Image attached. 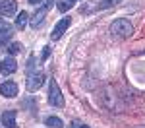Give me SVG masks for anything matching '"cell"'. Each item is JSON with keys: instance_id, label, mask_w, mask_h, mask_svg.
Masks as SVG:
<instances>
[{"instance_id": "obj_14", "label": "cell", "mask_w": 145, "mask_h": 128, "mask_svg": "<svg viewBox=\"0 0 145 128\" xmlns=\"http://www.w3.org/2000/svg\"><path fill=\"white\" fill-rule=\"evenodd\" d=\"M22 49H23V47H22V43H12V45L8 47V53H10L12 56H14V54H18V53H20Z\"/></svg>"}, {"instance_id": "obj_2", "label": "cell", "mask_w": 145, "mask_h": 128, "mask_svg": "<svg viewBox=\"0 0 145 128\" xmlns=\"http://www.w3.org/2000/svg\"><path fill=\"white\" fill-rule=\"evenodd\" d=\"M48 103L52 107H64V95L54 80H50V85H48Z\"/></svg>"}, {"instance_id": "obj_11", "label": "cell", "mask_w": 145, "mask_h": 128, "mask_svg": "<svg viewBox=\"0 0 145 128\" xmlns=\"http://www.w3.org/2000/svg\"><path fill=\"white\" fill-rule=\"evenodd\" d=\"M27 12H22V14H18V18H16V27L18 29H23L25 25H27Z\"/></svg>"}, {"instance_id": "obj_18", "label": "cell", "mask_w": 145, "mask_h": 128, "mask_svg": "<svg viewBox=\"0 0 145 128\" xmlns=\"http://www.w3.org/2000/svg\"><path fill=\"white\" fill-rule=\"evenodd\" d=\"M41 2H43V0H29V4H35V6H37V4H41Z\"/></svg>"}, {"instance_id": "obj_8", "label": "cell", "mask_w": 145, "mask_h": 128, "mask_svg": "<svg viewBox=\"0 0 145 128\" xmlns=\"http://www.w3.org/2000/svg\"><path fill=\"white\" fill-rule=\"evenodd\" d=\"M0 95H4V97H8V99L16 97V95H18V85H16L14 81H4V83L0 85Z\"/></svg>"}, {"instance_id": "obj_13", "label": "cell", "mask_w": 145, "mask_h": 128, "mask_svg": "<svg viewBox=\"0 0 145 128\" xmlns=\"http://www.w3.org/2000/svg\"><path fill=\"white\" fill-rule=\"evenodd\" d=\"M72 6H74V4H72V2H68V0H60V2L56 4V8H58L60 12H66V10H70Z\"/></svg>"}, {"instance_id": "obj_12", "label": "cell", "mask_w": 145, "mask_h": 128, "mask_svg": "<svg viewBox=\"0 0 145 128\" xmlns=\"http://www.w3.org/2000/svg\"><path fill=\"white\" fill-rule=\"evenodd\" d=\"M46 126L48 128H62L64 122H62L58 116H48V118H46Z\"/></svg>"}, {"instance_id": "obj_5", "label": "cell", "mask_w": 145, "mask_h": 128, "mask_svg": "<svg viewBox=\"0 0 145 128\" xmlns=\"http://www.w3.org/2000/svg\"><path fill=\"white\" fill-rule=\"evenodd\" d=\"M70 23H72V20L70 18H62L60 22L54 25V29H52V33H50V37H52V41H58L62 35L66 33V29L70 27Z\"/></svg>"}, {"instance_id": "obj_10", "label": "cell", "mask_w": 145, "mask_h": 128, "mask_svg": "<svg viewBox=\"0 0 145 128\" xmlns=\"http://www.w3.org/2000/svg\"><path fill=\"white\" fill-rule=\"evenodd\" d=\"M2 124L6 128H16V111H4L2 115Z\"/></svg>"}, {"instance_id": "obj_15", "label": "cell", "mask_w": 145, "mask_h": 128, "mask_svg": "<svg viewBox=\"0 0 145 128\" xmlns=\"http://www.w3.org/2000/svg\"><path fill=\"white\" fill-rule=\"evenodd\" d=\"M118 2H120V0H106L105 4H101L99 8H108V6H114V4H118Z\"/></svg>"}, {"instance_id": "obj_9", "label": "cell", "mask_w": 145, "mask_h": 128, "mask_svg": "<svg viewBox=\"0 0 145 128\" xmlns=\"http://www.w3.org/2000/svg\"><path fill=\"white\" fill-rule=\"evenodd\" d=\"M12 35H14V27H12L10 23H2L0 22V43L10 41Z\"/></svg>"}, {"instance_id": "obj_20", "label": "cell", "mask_w": 145, "mask_h": 128, "mask_svg": "<svg viewBox=\"0 0 145 128\" xmlns=\"http://www.w3.org/2000/svg\"><path fill=\"white\" fill-rule=\"evenodd\" d=\"M72 128H74V126H72Z\"/></svg>"}, {"instance_id": "obj_16", "label": "cell", "mask_w": 145, "mask_h": 128, "mask_svg": "<svg viewBox=\"0 0 145 128\" xmlns=\"http://www.w3.org/2000/svg\"><path fill=\"white\" fill-rule=\"evenodd\" d=\"M48 56H50V47H45L43 49V60H46Z\"/></svg>"}, {"instance_id": "obj_1", "label": "cell", "mask_w": 145, "mask_h": 128, "mask_svg": "<svg viewBox=\"0 0 145 128\" xmlns=\"http://www.w3.org/2000/svg\"><path fill=\"white\" fill-rule=\"evenodd\" d=\"M134 33V27H132V23L128 22V20H116V22H112L110 25V35L112 37H116V39H128V37H132Z\"/></svg>"}, {"instance_id": "obj_17", "label": "cell", "mask_w": 145, "mask_h": 128, "mask_svg": "<svg viewBox=\"0 0 145 128\" xmlns=\"http://www.w3.org/2000/svg\"><path fill=\"white\" fill-rule=\"evenodd\" d=\"M74 128H89L87 124H81V122H74Z\"/></svg>"}, {"instance_id": "obj_6", "label": "cell", "mask_w": 145, "mask_h": 128, "mask_svg": "<svg viewBox=\"0 0 145 128\" xmlns=\"http://www.w3.org/2000/svg\"><path fill=\"white\" fill-rule=\"evenodd\" d=\"M16 12H18V2L16 0H4V2H0V14L2 16L10 18V16H16Z\"/></svg>"}, {"instance_id": "obj_7", "label": "cell", "mask_w": 145, "mask_h": 128, "mask_svg": "<svg viewBox=\"0 0 145 128\" xmlns=\"http://www.w3.org/2000/svg\"><path fill=\"white\" fill-rule=\"evenodd\" d=\"M16 70H18V62H16L12 56L0 60V72H2L4 76H10V74H14V72H16Z\"/></svg>"}, {"instance_id": "obj_19", "label": "cell", "mask_w": 145, "mask_h": 128, "mask_svg": "<svg viewBox=\"0 0 145 128\" xmlns=\"http://www.w3.org/2000/svg\"><path fill=\"white\" fill-rule=\"evenodd\" d=\"M68 2H72V4H74V2H78V0H68Z\"/></svg>"}, {"instance_id": "obj_3", "label": "cell", "mask_w": 145, "mask_h": 128, "mask_svg": "<svg viewBox=\"0 0 145 128\" xmlns=\"http://www.w3.org/2000/svg\"><path fill=\"white\" fill-rule=\"evenodd\" d=\"M43 83H45V74H43V72H31V74L27 76L25 87H27V91L33 93V91H37V89H41Z\"/></svg>"}, {"instance_id": "obj_4", "label": "cell", "mask_w": 145, "mask_h": 128, "mask_svg": "<svg viewBox=\"0 0 145 128\" xmlns=\"http://www.w3.org/2000/svg\"><path fill=\"white\" fill-rule=\"evenodd\" d=\"M50 6H52V0H48L46 4H43V6H41L39 10L35 12V16L31 18V27H35V29H37V27H39V25L43 23V20H45V16L48 14V10H50Z\"/></svg>"}]
</instances>
